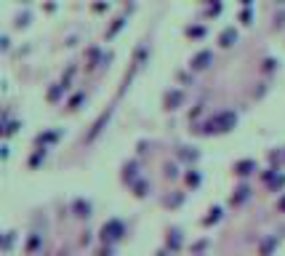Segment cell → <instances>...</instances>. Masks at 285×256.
Here are the masks:
<instances>
[{
  "label": "cell",
  "instance_id": "obj_5",
  "mask_svg": "<svg viewBox=\"0 0 285 256\" xmlns=\"http://www.w3.org/2000/svg\"><path fill=\"white\" fill-rule=\"evenodd\" d=\"M181 101H184V94H181V91H168V94H165V107H168V110H176Z\"/></svg>",
  "mask_w": 285,
  "mask_h": 256
},
{
  "label": "cell",
  "instance_id": "obj_19",
  "mask_svg": "<svg viewBox=\"0 0 285 256\" xmlns=\"http://www.w3.org/2000/svg\"><path fill=\"white\" fill-rule=\"evenodd\" d=\"M277 206H280V211H285V195L280 197V203H277Z\"/></svg>",
  "mask_w": 285,
  "mask_h": 256
},
{
  "label": "cell",
  "instance_id": "obj_2",
  "mask_svg": "<svg viewBox=\"0 0 285 256\" xmlns=\"http://www.w3.org/2000/svg\"><path fill=\"white\" fill-rule=\"evenodd\" d=\"M101 237H104V240H120L123 237V221L120 219H110L104 227H101Z\"/></svg>",
  "mask_w": 285,
  "mask_h": 256
},
{
  "label": "cell",
  "instance_id": "obj_6",
  "mask_svg": "<svg viewBox=\"0 0 285 256\" xmlns=\"http://www.w3.org/2000/svg\"><path fill=\"white\" fill-rule=\"evenodd\" d=\"M72 211H75V216H91V203L83 200V197H77V200L72 203Z\"/></svg>",
  "mask_w": 285,
  "mask_h": 256
},
{
  "label": "cell",
  "instance_id": "obj_11",
  "mask_svg": "<svg viewBox=\"0 0 285 256\" xmlns=\"http://www.w3.org/2000/svg\"><path fill=\"white\" fill-rule=\"evenodd\" d=\"M208 214H210V216H205V224H213V221L221 219V208H210Z\"/></svg>",
  "mask_w": 285,
  "mask_h": 256
},
{
  "label": "cell",
  "instance_id": "obj_16",
  "mask_svg": "<svg viewBox=\"0 0 285 256\" xmlns=\"http://www.w3.org/2000/svg\"><path fill=\"white\" fill-rule=\"evenodd\" d=\"M133 190H136V195L141 197V195H144V192H147V181H139V184H136Z\"/></svg>",
  "mask_w": 285,
  "mask_h": 256
},
{
  "label": "cell",
  "instance_id": "obj_18",
  "mask_svg": "<svg viewBox=\"0 0 285 256\" xmlns=\"http://www.w3.org/2000/svg\"><path fill=\"white\" fill-rule=\"evenodd\" d=\"M80 101H83V94H77V96H75V99H72V101H70V107H72V110H75V107H77V104H80Z\"/></svg>",
  "mask_w": 285,
  "mask_h": 256
},
{
  "label": "cell",
  "instance_id": "obj_17",
  "mask_svg": "<svg viewBox=\"0 0 285 256\" xmlns=\"http://www.w3.org/2000/svg\"><path fill=\"white\" fill-rule=\"evenodd\" d=\"M11 243H14V232H8V235H5V240H3V248H5V251L11 248Z\"/></svg>",
  "mask_w": 285,
  "mask_h": 256
},
{
  "label": "cell",
  "instance_id": "obj_1",
  "mask_svg": "<svg viewBox=\"0 0 285 256\" xmlns=\"http://www.w3.org/2000/svg\"><path fill=\"white\" fill-rule=\"evenodd\" d=\"M235 123H237L235 112H219L216 118H210V120L205 123L203 134H224V131L235 128Z\"/></svg>",
  "mask_w": 285,
  "mask_h": 256
},
{
  "label": "cell",
  "instance_id": "obj_14",
  "mask_svg": "<svg viewBox=\"0 0 285 256\" xmlns=\"http://www.w3.org/2000/svg\"><path fill=\"white\" fill-rule=\"evenodd\" d=\"M123 21H125L123 16H120V19H115V24H112L110 30H107V38H112V35H115V32H117V30H120V27H123Z\"/></svg>",
  "mask_w": 285,
  "mask_h": 256
},
{
  "label": "cell",
  "instance_id": "obj_4",
  "mask_svg": "<svg viewBox=\"0 0 285 256\" xmlns=\"http://www.w3.org/2000/svg\"><path fill=\"white\" fill-rule=\"evenodd\" d=\"M235 40H237V30H235V27H227V30L219 35V43L224 45V48H229V45H235Z\"/></svg>",
  "mask_w": 285,
  "mask_h": 256
},
{
  "label": "cell",
  "instance_id": "obj_15",
  "mask_svg": "<svg viewBox=\"0 0 285 256\" xmlns=\"http://www.w3.org/2000/svg\"><path fill=\"white\" fill-rule=\"evenodd\" d=\"M187 35H192V38H200V35H203V27H190V30H187Z\"/></svg>",
  "mask_w": 285,
  "mask_h": 256
},
{
  "label": "cell",
  "instance_id": "obj_7",
  "mask_svg": "<svg viewBox=\"0 0 285 256\" xmlns=\"http://www.w3.org/2000/svg\"><path fill=\"white\" fill-rule=\"evenodd\" d=\"M256 171V163L253 160H240V163H235V174L237 176H248V174H253Z\"/></svg>",
  "mask_w": 285,
  "mask_h": 256
},
{
  "label": "cell",
  "instance_id": "obj_9",
  "mask_svg": "<svg viewBox=\"0 0 285 256\" xmlns=\"http://www.w3.org/2000/svg\"><path fill=\"white\" fill-rule=\"evenodd\" d=\"M168 248H173V251H179V248H181V232L179 230H173L168 235Z\"/></svg>",
  "mask_w": 285,
  "mask_h": 256
},
{
  "label": "cell",
  "instance_id": "obj_12",
  "mask_svg": "<svg viewBox=\"0 0 285 256\" xmlns=\"http://www.w3.org/2000/svg\"><path fill=\"white\" fill-rule=\"evenodd\" d=\"M61 91H64V85H54V88L48 91V101H56L61 96Z\"/></svg>",
  "mask_w": 285,
  "mask_h": 256
},
{
  "label": "cell",
  "instance_id": "obj_3",
  "mask_svg": "<svg viewBox=\"0 0 285 256\" xmlns=\"http://www.w3.org/2000/svg\"><path fill=\"white\" fill-rule=\"evenodd\" d=\"M210 61H213V54H210V51H200V54L192 59V70H205Z\"/></svg>",
  "mask_w": 285,
  "mask_h": 256
},
{
  "label": "cell",
  "instance_id": "obj_10",
  "mask_svg": "<svg viewBox=\"0 0 285 256\" xmlns=\"http://www.w3.org/2000/svg\"><path fill=\"white\" fill-rule=\"evenodd\" d=\"M275 243H277V237H266V240L261 243V254H264V256H269V251L275 248Z\"/></svg>",
  "mask_w": 285,
  "mask_h": 256
},
{
  "label": "cell",
  "instance_id": "obj_8",
  "mask_svg": "<svg viewBox=\"0 0 285 256\" xmlns=\"http://www.w3.org/2000/svg\"><path fill=\"white\" fill-rule=\"evenodd\" d=\"M248 195H250V190H248V187H237V192H235V195H232V203H235V206H240V203L243 200H248Z\"/></svg>",
  "mask_w": 285,
  "mask_h": 256
},
{
  "label": "cell",
  "instance_id": "obj_13",
  "mask_svg": "<svg viewBox=\"0 0 285 256\" xmlns=\"http://www.w3.org/2000/svg\"><path fill=\"white\" fill-rule=\"evenodd\" d=\"M187 184H190V187H197V184H200V174H197V171L187 174Z\"/></svg>",
  "mask_w": 285,
  "mask_h": 256
}]
</instances>
